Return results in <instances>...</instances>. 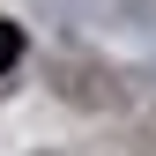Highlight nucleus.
Listing matches in <instances>:
<instances>
[{
	"label": "nucleus",
	"instance_id": "f257e3e1",
	"mask_svg": "<svg viewBox=\"0 0 156 156\" xmlns=\"http://www.w3.org/2000/svg\"><path fill=\"white\" fill-rule=\"evenodd\" d=\"M15 60H23V30H15V23H8V15H0V74H8Z\"/></svg>",
	"mask_w": 156,
	"mask_h": 156
}]
</instances>
